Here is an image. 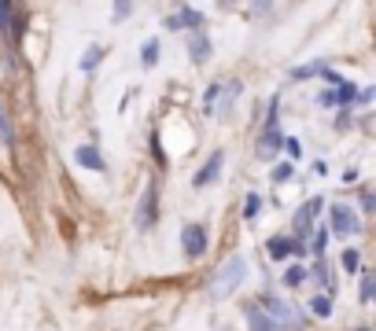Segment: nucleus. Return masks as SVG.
<instances>
[{
	"instance_id": "f257e3e1",
	"label": "nucleus",
	"mask_w": 376,
	"mask_h": 331,
	"mask_svg": "<svg viewBox=\"0 0 376 331\" xmlns=\"http://www.w3.org/2000/svg\"><path fill=\"white\" fill-rule=\"evenodd\" d=\"M251 306L262 309L281 331H303V327H306V317H303V313H299L296 306H288L284 298H277V294H262V298H258V302H251Z\"/></svg>"
},
{
	"instance_id": "f03ea898",
	"label": "nucleus",
	"mask_w": 376,
	"mask_h": 331,
	"mask_svg": "<svg viewBox=\"0 0 376 331\" xmlns=\"http://www.w3.org/2000/svg\"><path fill=\"white\" fill-rule=\"evenodd\" d=\"M243 276H248V261H243V258H233L229 265H222L218 276L210 280V298H225V294H233V291L243 284Z\"/></svg>"
},
{
	"instance_id": "7ed1b4c3",
	"label": "nucleus",
	"mask_w": 376,
	"mask_h": 331,
	"mask_svg": "<svg viewBox=\"0 0 376 331\" xmlns=\"http://www.w3.org/2000/svg\"><path fill=\"white\" fill-rule=\"evenodd\" d=\"M155 218H159V188L148 185V192L140 195V206H137V228L140 232H152Z\"/></svg>"
},
{
	"instance_id": "20e7f679",
	"label": "nucleus",
	"mask_w": 376,
	"mask_h": 331,
	"mask_svg": "<svg viewBox=\"0 0 376 331\" xmlns=\"http://www.w3.org/2000/svg\"><path fill=\"white\" fill-rule=\"evenodd\" d=\"M181 251H185L188 261L207 254V232H203V225H185L181 228Z\"/></svg>"
},
{
	"instance_id": "39448f33",
	"label": "nucleus",
	"mask_w": 376,
	"mask_h": 331,
	"mask_svg": "<svg viewBox=\"0 0 376 331\" xmlns=\"http://www.w3.org/2000/svg\"><path fill=\"white\" fill-rule=\"evenodd\" d=\"M281 144H284V137H281V129H277V104H273L269 118H266V129H262V140H258V155L269 158V155H277Z\"/></svg>"
},
{
	"instance_id": "423d86ee",
	"label": "nucleus",
	"mask_w": 376,
	"mask_h": 331,
	"mask_svg": "<svg viewBox=\"0 0 376 331\" xmlns=\"http://www.w3.org/2000/svg\"><path fill=\"white\" fill-rule=\"evenodd\" d=\"M321 213V199H310V203L296 213V243H303V236H314V218Z\"/></svg>"
},
{
	"instance_id": "0eeeda50",
	"label": "nucleus",
	"mask_w": 376,
	"mask_h": 331,
	"mask_svg": "<svg viewBox=\"0 0 376 331\" xmlns=\"http://www.w3.org/2000/svg\"><path fill=\"white\" fill-rule=\"evenodd\" d=\"M266 251H269V258H277V261H288V258L303 254V243H296L291 236H273V239L266 243Z\"/></svg>"
},
{
	"instance_id": "6e6552de",
	"label": "nucleus",
	"mask_w": 376,
	"mask_h": 331,
	"mask_svg": "<svg viewBox=\"0 0 376 331\" xmlns=\"http://www.w3.org/2000/svg\"><path fill=\"white\" fill-rule=\"evenodd\" d=\"M332 232H336V236H354V232H362V225H358V218H354V210L332 206Z\"/></svg>"
},
{
	"instance_id": "1a4fd4ad",
	"label": "nucleus",
	"mask_w": 376,
	"mask_h": 331,
	"mask_svg": "<svg viewBox=\"0 0 376 331\" xmlns=\"http://www.w3.org/2000/svg\"><path fill=\"white\" fill-rule=\"evenodd\" d=\"M200 26H203V15L195 8H185V11L170 15V19H162V30H200Z\"/></svg>"
},
{
	"instance_id": "9d476101",
	"label": "nucleus",
	"mask_w": 376,
	"mask_h": 331,
	"mask_svg": "<svg viewBox=\"0 0 376 331\" xmlns=\"http://www.w3.org/2000/svg\"><path fill=\"white\" fill-rule=\"evenodd\" d=\"M222 166H225V155H222V151H214V155L207 158V166H203V170L192 177V185H195V188H203V185H210V180H218Z\"/></svg>"
},
{
	"instance_id": "9b49d317",
	"label": "nucleus",
	"mask_w": 376,
	"mask_h": 331,
	"mask_svg": "<svg viewBox=\"0 0 376 331\" xmlns=\"http://www.w3.org/2000/svg\"><path fill=\"white\" fill-rule=\"evenodd\" d=\"M74 158H78V166H85V170H92V173H104L107 166H104V155L96 151L92 144H81L78 151H74Z\"/></svg>"
},
{
	"instance_id": "f8f14e48",
	"label": "nucleus",
	"mask_w": 376,
	"mask_h": 331,
	"mask_svg": "<svg viewBox=\"0 0 376 331\" xmlns=\"http://www.w3.org/2000/svg\"><path fill=\"white\" fill-rule=\"evenodd\" d=\"M325 74H329V63L314 59V63H306V66H296V70L288 74V81H310V77H325Z\"/></svg>"
},
{
	"instance_id": "ddd939ff",
	"label": "nucleus",
	"mask_w": 376,
	"mask_h": 331,
	"mask_svg": "<svg viewBox=\"0 0 376 331\" xmlns=\"http://www.w3.org/2000/svg\"><path fill=\"white\" fill-rule=\"evenodd\" d=\"M188 59H192V63H207V59H210V37H207V33H195V37H192Z\"/></svg>"
},
{
	"instance_id": "4468645a",
	"label": "nucleus",
	"mask_w": 376,
	"mask_h": 331,
	"mask_svg": "<svg viewBox=\"0 0 376 331\" xmlns=\"http://www.w3.org/2000/svg\"><path fill=\"white\" fill-rule=\"evenodd\" d=\"M248 327H251V331H281L258 306H248Z\"/></svg>"
},
{
	"instance_id": "2eb2a0df",
	"label": "nucleus",
	"mask_w": 376,
	"mask_h": 331,
	"mask_svg": "<svg viewBox=\"0 0 376 331\" xmlns=\"http://www.w3.org/2000/svg\"><path fill=\"white\" fill-rule=\"evenodd\" d=\"M100 59H104V48L100 44H92L85 56H81V70H96V66H100Z\"/></svg>"
},
{
	"instance_id": "dca6fc26",
	"label": "nucleus",
	"mask_w": 376,
	"mask_h": 331,
	"mask_svg": "<svg viewBox=\"0 0 376 331\" xmlns=\"http://www.w3.org/2000/svg\"><path fill=\"white\" fill-rule=\"evenodd\" d=\"M310 309H314L317 317H332V298L329 294H317L314 302H310Z\"/></svg>"
},
{
	"instance_id": "f3484780",
	"label": "nucleus",
	"mask_w": 376,
	"mask_h": 331,
	"mask_svg": "<svg viewBox=\"0 0 376 331\" xmlns=\"http://www.w3.org/2000/svg\"><path fill=\"white\" fill-rule=\"evenodd\" d=\"M0 140H4V144H11V140H15V129H11V118H8L4 104H0Z\"/></svg>"
},
{
	"instance_id": "a211bd4d",
	"label": "nucleus",
	"mask_w": 376,
	"mask_h": 331,
	"mask_svg": "<svg viewBox=\"0 0 376 331\" xmlns=\"http://www.w3.org/2000/svg\"><path fill=\"white\" fill-rule=\"evenodd\" d=\"M303 280H306V269H303V265H291V269H284V284H288V287H299Z\"/></svg>"
},
{
	"instance_id": "6ab92c4d",
	"label": "nucleus",
	"mask_w": 376,
	"mask_h": 331,
	"mask_svg": "<svg viewBox=\"0 0 376 331\" xmlns=\"http://www.w3.org/2000/svg\"><path fill=\"white\" fill-rule=\"evenodd\" d=\"M258 210H262V199H258V195L251 192V195H248V203H243V218L255 221V218H258Z\"/></svg>"
},
{
	"instance_id": "aec40b11",
	"label": "nucleus",
	"mask_w": 376,
	"mask_h": 331,
	"mask_svg": "<svg viewBox=\"0 0 376 331\" xmlns=\"http://www.w3.org/2000/svg\"><path fill=\"white\" fill-rule=\"evenodd\" d=\"M140 63H144V66H155V63H159V41H148V44H144Z\"/></svg>"
},
{
	"instance_id": "412c9836",
	"label": "nucleus",
	"mask_w": 376,
	"mask_h": 331,
	"mask_svg": "<svg viewBox=\"0 0 376 331\" xmlns=\"http://www.w3.org/2000/svg\"><path fill=\"white\" fill-rule=\"evenodd\" d=\"M11 0H0V33H8V26H11Z\"/></svg>"
},
{
	"instance_id": "4be33fe9",
	"label": "nucleus",
	"mask_w": 376,
	"mask_h": 331,
	"mask_svg": "<svg viewBox=\"0 0 376 331\" xmlns=\"http://www.w3.org/2000/svg\"><path fill=\"white\" fill-rule=\"evenodd\" d=\"M343 269H347V273H358V265H362V258H358V251H343Z\"/></svg>"
},
{
	"instance_id": "5701e85b",
	"label": "nucleus",
	"mask_w": 376,
	"mask_h": 331,
	"mask_svg": "<svg viewBox=\"0 0 376 331\" xmlns=\"http://www.w3.org/2000/svg\"><path fill=\"white\" fill-rule=\"evenodd\" d=\"M291 173H296L291 166H281V170H273V185H284V180H288Z\"/></svg>"
},
{
	"instance_id": "b1692460",
	"label": "nucleus",
	"mask_w": 376,
	"mask_h": 331,
	"mask_svg": "<svg viewBox=\"0 0 376 331\" xmlns=\"http://www.w3.org/2000/svg\"><path fill=\"white\" fill-rule=\"evenodd\" d=\"M362 302H372V276H362Z\"/></svg>"
},
{
	"instance_id": "393cba45",
	"label": "nucleus",
	"mask_w": 376,
	"mask_h": 331,
	"mask_svg": "<svg viewBox=\"0 0 376 331\" xmlns=\"http://www.w3.org/2000/svg\"><path fill=\"white\" fill-rule=\"evenodd\" d=\"M129 15V0H114V19H126Z\"/></svg>"
},
{
	"instance_id": "a878e982",
	"label": "nucleus",
	"mask_w": 376,
	"mask_h": 331,
	"mask_svg": "<svg viewBox=\"0 0 376 331\" xmlns=\"http://www.w3.org/2000/svg\"><path fill=\"white\" fill-rule=\"evenodd\" d=\"M251 4H255L258 11H269V4H273V0H251Z\"/></svg>"
},
{
	"instance_id": "bb28decb",
	"label": "nucleus",
	"mask_w": 376,
	"mask_h": 331,
	"mask_svg": "<svg viewBox=\"0 0 376 331\" xmlns=\"http://www.w3.org/2000/svg\"><path fill=\"white\" fill-rule=\"evenodd\" d=\"M358 331H365V327H358Z\"/></svg>"
},
{
	"instance_id": "cd10ccee",
	"label": "nucleus",
	"mask_w": 376,
	"mask_h": 331,
	"mask_svg": "<svg viewBox=\"0 0 376 331\" xmlns=\"http://www.w3.org/2000/svg\"><path fill=\"white\" fill-rule=\"evenodd\" d=\"M222 4H225V0H222Z\"/></svg>"
}]
</instances>
